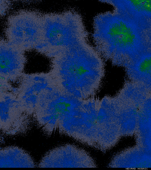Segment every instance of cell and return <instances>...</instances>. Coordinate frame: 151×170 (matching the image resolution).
Segmentation results:
<instances>
[{
  "label": "cell",
  "instance_id": "obj_2",
  "mask_svg": "<svg viewBox=\"0 0 151 170\" xmlns=\"http://www.w3.org/2000/svg\"><path fill=\"white\" fill-rule=\"evenodd\" d=\"M42 17L43 40L47 52L59 54L88 40L83 19L75 10Z\"/></svg>",
  "mask_w": 151,
  "mask_h": 170
},
{
  "label": "cell",
  "instance_id": "obj_7",
  "mask_svg": "<svg viewBox=\"0 0 151 170\" xmlns=\"http://www.w3.org/2000/svg\"><path fill=\"white\" fill-rule=\"evenodd\" d=\"M0 167H34L36 165L25 151L17 146L4 148L0 150Z\"/></svg>",
  "mask_w": 151,
  "mask_h": 170
},
{
  "label": "cell",
  "instance_id": "obj_3",
  "mask_svg": "<svg viewBox=\"0 0 151 170\" xmlns=\"http://www.w3.org/2000/svg\"><path fill=\"white\" fill-rule=\"evenodd\" d=\"M7 41L23 50L35 48L43 40L42 17L23 11L9 17L6 30Z\"/></svg>",
  "mask_w": 151,
  "mask_h": 170
},
{
  "label": "cell",
  "instance_id": "obj_6",
  "mask_svg": "<svg viewBox=\"0 0 151 170\" xmlns=\"http://www.w3.org/2000/svg\"><path fill=\"white\" fill-rule=\"evenodd\" d=\"M24 51L7 40L1 41V78L15 76L24 70L26 61Z\"/></svg>",
  "mask_w": 151,
  "mask_h": 170
},
{
  "label": "cell",
  "instance_id": "obj_5",
  "mask_svg": "<svg viewBox=\"0 0 151 170\" xmlns=\"http://www.w3.org/2000/svg\"><path fill=\"white\" fill-rule=\"evenodd\" d=\"M145 30H151V0H102Z\"/></svg>",
  "mask_w": 151,
  "mask_h": 170
},
{
  "label": "cell",
  "instance_id": "obj_4",
  "mask_svg": "<svg viewBox=\"0 0 151 170\" xmlns=\"http://www.w3.org/2000/svg\"><path fill=\"white\" fill-rule=\"evenodd\" d=\"M93 159L85 151L66 144L47 153L39 164L40 167H95Z\"/></svg>",
  "mask_w": 151,
  "mask_h": 170
},
{
  "label": "cell",
  "instance_id": "obj_1",
  "mask_svg": "<svg viewBox=\"0 0 151 170\" xmlns=\"http://www.w3.org/2000/svg\"><path fill=\"white\" fill-rule=\"evenodd\" d=\"M93 28L94 46L104 55L136 53L150 45L145 30L114 10L96 15Z\"/></svg>",
  "mask_w": 151,
  "mask_h": 170
}]
</instances>
